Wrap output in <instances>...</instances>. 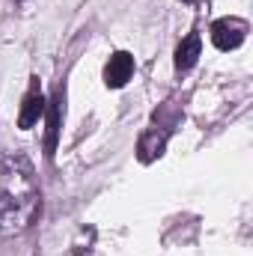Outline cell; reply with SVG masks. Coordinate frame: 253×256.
<instances>
[{
    "mask_svg": "<svg viewBox=\"0 0 253 256\" xmlns=\"http://www.w3.org/2000/svg\"><path fill=\"white\" fill-rule=\"evenodd\" d=\"M248 39V21L242 18H220L212 24V42L218 51H236Z\"/></svg>",
    "mask_w": 253,
    "mask_h": 256,
    "instance_id": "cell-1",
    "label": "cell"
},
{
    "mask_svg": "<svg viewBox=\"0 0 253 256\" xmlns=\"http://www.w3.org/2000/svg\"><path fill=\"white\" fill-rule=\"evenodd\" d=\"M167 134H170V128H149L143 137H140V143H137V158L143 161V164H149V161H155L161 152H164V146H167Z\"/></svg>",
    "mask_w": 253,
    "mask_h": 256,
    "instance_id": "cell-2",
    "label": "cell"
},
{
    "mask_svg": "<svg viewBox=\"0 0 253 256\" xmlns=\"http://www.w3.org/2000/svg\"><path fill=\"white\" fill-rule=\"evenodd\" d=\"M131 74H134V57H131V54H126V51L114 54V57H110V63H108V68H104L108 86H114V90L126 86Z\"/></svg>",
    "mask_w": 253,
    "mask_h": 256,
    "instance_id": "cell-3",
    "label": "cell"
},
{
    "mask_svg": "<svg viewBox=\"0 0 253 256\" xmlns=\"http://www.w3.org/2000/svg\"><path fill=\"white\" fill-rule=\"evenodd\" d=\"M45 96H42V90H39V84H33V90L27 92V98H24V108H21V116H18V128H33L39 122V116L45 114Z\"/></svg>",
    "mask_w": 253,
    "mask_h": 256,
    "instance_id": "cell-4",
    "label": "cell"
},
{
    "mask_svg": "<svg viewBox=\"0 0 253 256\" xmlns=\"http://www.w3.org/2000/svg\"><path fill=\"white\" fill-rule=\"evenodd\" d=\"M63 104H66V96L63 90H57V96H54V102H51V108H48V155H54V149H57V137H60V120H63Z\"/></svg>",
    "mask_w": 253,
    "mask_h": 256,
    "instance_id": "cell-5",
    "label": "cell"
},
{
    "mask_svg": "<svg viewBox=\"0 0 253 256\" xmlns=\"http://www.w3.org/2000/svg\"><path fill=\"white\" fill-rule=\"evenodd\" d=\"M200 48H202V42H200L196 33H190L188 39H182V45L176 48V68H179V72L194 68L196 60H200Z\"/></svg>",
    "mask_w": 253,
    "mask_h": 256,
    "instance_id": "cell-6",
    "label": "cell"
},
{
    "mask_svg": "<svg viewBox=\"0 0 253 256\" xmlns=\"http://www.w3.org/2000/svg\"><path fill=\"white\" fill-rule=\"evenodd\" d=\"M18 220H24L21 212H18V200L9 196V194H0V236L12 232Z\"/></svg>",
    "mask_w": 253,
    "mask_h": 256,
    "instance_id": "cell-7",
    "label": "cell"
},
{
    "mask_svg": "<svg viewBox=\"0 0 253 256\" xmlns=\"http://www.w3.org/2000/svg\"><path fill=\"white\" fill-rule=\"evenodd\" d=\"M185 3H190V0H185Z\"/></svg>",
    "mask_w": 253,
    "mask_h": 256,
    "instance_id": "cell-8",
    "label": "cell"
}]
</instances>
